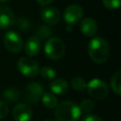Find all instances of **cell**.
Segmentation results:
<instances>
[{
	"label": "cell",
	"mask_w": 121,
	"mask_h": 121,
	"mask_svg": "<svg viewBox=\"0 0 121 121\" xmlns=\"http://www.w3.org/2000/svg\"><path fill=\"white\" fill-rule=\"evenodd\" d=\"M80 115L78 105L73 101H63L57 105L55 110V117L58 121H78Z\"/></svg>",
	"instance_id": "cell-2"
},
{
	"label": "cell",
	"mask_w": 121,
	"mask_h": 121,
	"mask_svg": "<svg viewBox=\"0 0 121 121\" xmlns=\"http://www.w3.org/2000/svg\"><path fill=\"white\" fill-rule=\"evenodd\" d=\"M41 99H42L43 104L46 108H48V109H53V108L57 107V105H58V98H57V96L54 94L50 93V92L43 93L42 95Z\"/></svg>",
	"instance_id": "cell-16"
},
{
	"label": "cell",
	"mask_w": 121,
	"mask_h": 121,
	"mask_svg": "<svg viewBox=\"0 0 121 121\" xmlns=\"http://www.w3.org/2000/svg\"><path fill=\"white\" fill-rule=\"evenodd\" d=\"M102 3L108 9H116L120 7L121 0H102Z\"/></svg>",
	"instance_id": "cell-21"
},
{
	"label": "cell",
	"mask_w": 121,
	"mask_h": 121,
	"mask_svg": "<svg viewBox=\"0 0 121 121\" xmlns=\"http://www.w3.org/2000/svg\"><path fill=\"white\" fill-rule=\"evenodd\" d=\"M43 121H53L52 119H45V120H43Z\"/></svg>",
	"instance_id": "cell-27"
},
{
	"label": "cell",
	"mask_w": 121,
	"mask_h": 121,
	"mask_svg": "<svg viewBox=\"0 0 121 121\" xmlns=\"http://www.w3.org/2000/svg\"><path fill=\"white\" fill-rule=\"evenodd\" d=\"M41 43L37 36H30L25 43V52L28 57H35L39 54Z\"/></svg>",
	"instance_id": "cell-13"
},
{
	"label": "cell",
	"mask_w": 121,
	"mask_h": 121,
	"mask_svg": "<svg viewBox=\"0 0 121 121\" xmlns=\"http://www.w3.org/2000/svg\"><path fill=\"white\" fill-rule=\"evenodd\" d=\"M15 23V15L13 11L7 6L0 5V29L11 27Z\"/></svg>",
	"instance_id": "cell-10"
},
{
	"label": "cell",
	"mask_w": 121,
	"mask_h": 121,
	"mask_svg": "<svg viewBox=\"0 0 121 121\" xmlns=\"http://www.w3.org/2000/svg\"><path fill=\"white\" fill-rule=\"evenodd\" d=\"M3 97L9 102H16L21 97V93L17 88L9 87L3 91Z\"/></svg>",
	"instance_id": "cell-15"
},
{
	"label": "cell",
	"mask_w": 121,
	"mask_h": 121,
	"mask_svg": "<svg viewBox=\"0 0 121 121\" xmlns=\"http://www.w3.org/2000/svg\"><path fill=\"white\" fill-rule=\"evenodd\" d=\"M81 33L86 37H92L94 36L97 31V24L95 19L87 17L84 18L79 26Z\"/></svg>",
	"instance_id": "cell-12"
},
{
	"label": "cell",
	"mask_w": 121,
	"mask_h": 121,
	"mask_svg": "<svg viewBox=\"0 0 121 121\" xmlns=\"http://www.w3.org/2000/svg\"><path fill=\"white\" fill-rule=\"evenodd\" d=\"M86 88H87L89 95L92 98H95L96 100L105 99L109 94V88H108L107 84L99 78L91 79L87 83Z\"/></svg>",
	"instance_id": "cell-4"
},
{
	"label": "cell",
	"mask_w": 121,
	"mask_h": 121,
	"mask_svg": "<svg viewBox=\"0 0 121 121\" xmlns=\"http://www.w3.org/2000/svg\"><path fill=\"white\" fill-rule=\"evenodd\" d=\"M111 88L117 95H121V72L117 71L111 78Z\"/></svg>",
	"instance_id": "cell-17"
},
{
	"label": "cell",
	"mask_w": 121,
	"mask_h": 121,
	"mask_svg": "<svg viewBox=\"0 0 121 121\" xmlns=\"http://www.w3.org/2000/svg\"><path fill=\"white\" fill-rule=\"evenodd\" d=\"M44 54L50 60H60L65 52V44L63 41L60 38L53 37L49 38L44 44Z\"/></svg>",
	"instance_id": "cell-3"
},
{
	"label": "cell",
	"mask_w": 121,
	"mask_h": 121,
	"mask_svg": "<svg viewBox=\"0 0 121 121\" xmlns=\"http://www.w3.org/2000/svg\"><path fill=\"white\" fill-rule=\"evenodd\" d=\"M17 68L20 73L27 78H33L38 75L40 67L38 62L30 57H22L17 62Z\"/></svg>",
	"instance_id": "cell-5"
},
{
	"label": "cell",
	"mask_w": 121,
	"mask_h": 121,
	"mask_svg": "<svg viewBox=\"0 0 121 121\" xmlns=\"http://www.w3.org/2000/svg\"><path fill=\"white\" fill-rule=\"evenodd\" d=\"M88 54L94 62L103 63L109 59L110 45L104 38L94 37L88 43Z\"/></svg>",
	"instance_id": "cell-1"
},
{
	"label": "cell",
	"mask_w": 121,
	"mask_h": 121,
	"mask_svg": "<svg viewBox=\"0 0 121 121\" xmlns=\"http://www.w3.org/2000/svg\"><path fill=\"white\" fill-rule=\"evenodd\" d=\"M39 73L41 74L42 78L44 79H54L56 77V70L50 66H44L42 69H40Z\"/></svg>",
	"instance_id": "cell-19"
},
{
	"label": "cell",
	"mask_w": 121,
	"mask_h": 121,
	"mask_svg": "<svg viewBox=\"0 0 121 121\" xmlns=\"http://www.w3.org/2000/svg\"><path fill=\"white\" fill-rule=\"evenodd\" d=\"M50 91L54 95H62L68 91L69 85L67 80L64 78H56L53 79L52 82L49 85Z\"/></svg>",
	"instance_id": "cell-14"
},
{
	"label": "cell",
	"mask_w": 121,
	"mask_h": 121,
	"mask_svg": "<svg viewBox=\"0 0 121 121\" xmlns=\"http://www.w3.org/2000/svg\"><path fill=\"white\" fill-rule=\"evenodd\" d=\"M12 117L15 121H30L32 118V109L28 104L19 103L12 110Z\"/></svg>",
	"instance_id": "cell-9"
},
{
	"label": "cell",
	"mask_w": 121,
	"mask_h": 121,
	"mask_svg": "<svg viewBox=\"0 0 121 121\" xmlns=\"http://www.w3.org/2000/svg\"><path fill=\"white\" fill-rule=\"evenodd\" d=\"M8 1H9V0H0V3H6Z\"/></svg>",
	"instance_id": "cell-26"
},
{
	"label": "cell",
	"mask_w": 121,
	"mask_h": 121,
	"mask_svg": "<svg viewBox=\"0 0 121 121\" xmlns=\"http://www.w3.org/2000/svg\"><path fill=\"white\" fill-rule=\"evenodd\" d=\"M9 113V106L8 104L3 101V100H0V119H3L5 118Z\"/></svg>",
	"instance_id": "cell-22"
},
{
	"label": "cell",
	"mask_w": 121,
	"mask_h": 121,
	"mask_svg": "<svg viewBox=\"0 0 121 121\" xmlns=\"http://www.w3.org/2000/svg\"><path fill=\"white\" fill-rule=\"evenodd\" d=\"M42 19L47 25H57L60 20V12L54 7L43 8L41 11Z\"/></svg>",
	"instance_id": "cell-11"
},
{
	"label": "cell",
	"mask_w": 121,
	"mask_h": 121,
	"mask_svg": "<svg viewBox=\"0 0 121 121\" xmlns=\"http://www.w3.org/2000/svg\"><path fill=\"white\" fill-rule=\"evenodd\" d=\"M4 44L8 51L11 53H18L23 48V40L17 32L9 30L4 35Z\"/></svg>",
	"instance_id": "cell-6"
},
{
	"label": "cell",
	"mask_w": 121,
	"mask_h": 121,
	"mask_svg": "<svg viewBox=\"0 0 121 121\" xmlns=\"http://www.w3.org/2000/svg\"><path fill=\"white\" fill-rule=\"evenodd\" d=\"M83 121H103V120L96 114L86 113V115L83 117Z\"/></svg>",
	"instance_id": "cell-24"
},
{
	"label": "cell",
	"mask_w": 121,
	"mask_h": 121,
	"mask_svg": "<svg viewBox=\"0 0 121 121\" xmlns=\"http://www.w3.org/2000/svg\"><path fill=\"white\" fill-rule=\"evenodd\" d=\"M43 94V88L40 82H30L25 90V99L29 103H37Z\"/></svg>",
	"instance_id": "cell-8"
},
{
	"label": "cell",
	"mask_w": 121,
	"mask_h": 121,
	"mask_svg": "<svg viewBox=\"0 0 121 121\" xmlns=\"http://www.w3.org/2000/svg\"><path fill=\"white\" fill-rule=\"evenodd\" d=\"M50 34H51V31H50V29L48 28V27H45V26H42L38 31H37V37L39 38V37H41L42 39H45V38H47L48 36H50Z\"/></svg>",
	"instance_id": "cell-23"
},
{
	"label": "cell",
	"mask_w": 121,
	"mask_h": 121,
	"mask_svg": "<svg viewBox=\"0 0 121 121\" xmlns=\"http://www.w3.org/2000/svg\"><path fill=\"white\" fill-rule=\"evenodd\" d=\"M86 85H87V83H86L85 79L78 76L74 77L71 80V86L76 91H82L83 89L86 88Z\"/></svg>",
	"instance_id": "cell-18"
},
{
	"label": "cell",
	"mask_w": 121,
	"mask_h": 121,
	"mask_svg": "<svg viewBox=\"0 0 121 121\" xmlns=\"http://www.w3.org/2000/svg\"><path fill=\"white\" fill-rule=\"evenodd\" d=\"M83 16V9L79 5L72 4L66 7L63 11V20L68 25H75L78 23Z\"/></svg>",
	"instance_id": "cell-7"
},
{
	"label": "cell",
	"mask_w": 121,
	"mask_h": 121,
	"mask_svg": "<svg viewBox=\"0 0 121 121\" xmlns=\"http://www.w3.org/2000/svg\"><path fill=\"white\" fill-rule=\"evenodd\" d=\"M40 5H42V6H46V5H48V4H50V3H52L54 0H36Z\"/></svg>",
	"instance_id": "cell-25"
},
{
	"label": "cell",
	"mask_w": 121,
	"mask_h": 121,
	"mask_svg": "<svg viewBox=\"0 0 121 121\" xmlns=\"http://www.w3.org/2000/svg\"><path fill=\"white\" fill-rule=\"evenodd\" d=\"M81 112H85V113H89L91 112L94 108H95V103L92 99H84L80 102V104L78 105Z\"/></svg>",
	"instance_id": "cell-20"
}]
</instances>
